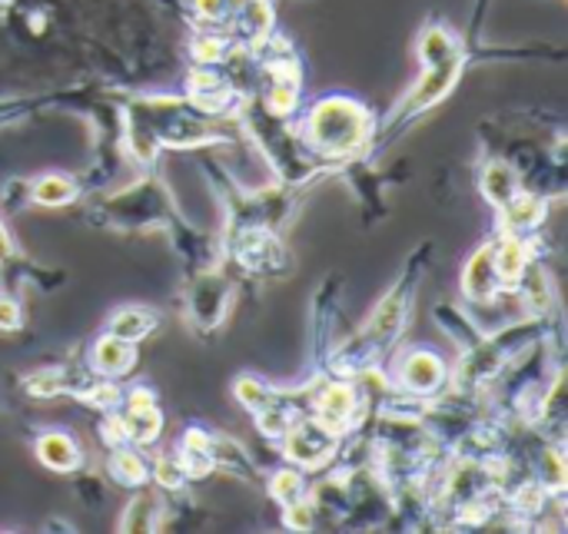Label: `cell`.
<instances>
[{"instance_id": "9c48e42d", "label": "cell", "mask_w": 568, "mask_h": 534, "mask_svg": "<svg viewBox=\"0 0 568 534\" xmlns=\"http://www.w3.org/2000/svg\"><path fill=\"white\" fill-rule=\"evenodd\" d=\"M190 86H193V100L206 110H220L226 103V83L213 73H196Z\"/></svg>"}, {"instance_id": "5b68a950", "label": "cell", "mask_w": 568, "mask_h": 534, "mask_svg": "<svg viewBox=\"0 0 568 534\" xmlns=\"http://www.w3.org/2000/svg\"><path fill=\"white\" fill-rule=\"evenodd\" d=\"M353 409H356V399L349 389L336 386L329 389L323 399H320V415H323V425L326 429H346V422L353 419Z\"/></svg>"}, {"instance_id": "d6986e66", "label": "cell", "mask_w": 568, "mask_h": 534, "mask_svg": "<svg viewBox=\"0 0 568 534\" xmlns=\"http://www.w3.org/2000/svg\"><path fill=\"white\" fill-rule=\"evenodd\" d=\"M220 53H223V43L220 40H200L196 43V57L200 60H216Z\"/></svg>"}, {"instance_id": "e0dca14e", "label": "cell", "mask_w": 568, "mask_h": 534, "mask_svg": "<svg viewBox=\"0 0 568 534\" xmlns=\"http://www.w3.org/2000/svg\"><path fill=\"white\" fill-rule=\"evenodd\" d=\"M273 495H276L280 502H286V505H296L300 495H303V482H300L296 475L283 472V475L273 479Z\"/></svg>"}, {"instance_id": "6da1fadb", "label": "cell", "mask_w": 568, "mask_h": 534, "mask_svg": "<svg viewBox=\"0 0 568 534\" xmlns=\"http://www.w3.org/2000/svg\"><path fill=\"white\" fill-rule=\"evenodd\" d=\"M366 130H369L366 110L359 103H349V100H326L316 106V113L310 120V133L326 153L356 150L363 143Z\"/></svg>"}, {"instance_id": "2e32d148", "label": "cell", "mask_w": 568, "mask_h": 534, "mask_svg": "<svg viewBox=\"0 0 568 534\" xmlns=\"http://www.w3.org/2000/svg\"><path fill=\"white\" fill-rule=\"evenodd\" d=\"M110 472L123 482V485H136V482H143V462L133 455V452H116L113 459H110Z\"/></svg>"}, {"instance_id": "603a6c76", "label": "cell", "mask_w": 568, "mask_h": 534, "mask_svg": "<svg viewBox=\"0 0 568 534\" xmlns=\"http://www.w3.org/2000/svg\"><path fill=\"white\" fill-rule=\"evenodd\" d=\"M7 256H10V239H7V233L0 226V259H7Z\"/></svg>"}, {"instance_id": "8fae6325", "label": "cell", "mask_w": 568, "mask_h": 534, "mask_svg": "<svg viewBox=\"0 0 568 534\" xmlns=\"http://www.w3.org/2000/svg\"><path fill=\"white\" fill-rule=\"evenodd\" d=\"M123 429H126V435H133V439H140V442H150V439H156V432H160V415H156L153 405H146V409H130Z\"/></svg>"}, {"instance_id": "52a82bcc", "label": "cell", "mask_w": 568, "mask_h": 534, "mask_svg": "<svg viewBox=\"0 0 568 534\" xmlns=\"http://www.w3.org/2000/svg\"><path fill=\"white\" fill-rule=\"evenodd\" d=\"M130 362H133V352H130V346H123V339H106L93 352V366L100 372H123V369H130Z\"/></svg>"}, {"instance_id": "3957f363", "label": "cell", "mask_w": 568, "mask_h": 534, "mask_svg": "<svg viewBox=\"0 0 568 534\" xmlns=\"http://www.w3.org/2000/svg\"><path fill=\"white\" fill-rule=\"evenodd\" d=\"M329 449H333V439H329V432L320 429V425H300V429L290 435V442H286L290 459H296V462H303V465H320V462L329 455Z\"/></svg>"}, {"instance_id": "7c38bea8", "label": "cell", "mask_w": 568, "mask_h": 534, "mask_svg": "<svg viewBox=\"0 0 568 534\" xmlns=\"http://www.w3.org/2000/svg\"><path fill=\"white\" fill-rule=\"evenodd\" d=\"M513 183H516V179H513V173H509L503 163H496V166L486 170V196H489L493 203L506 206V203L516 196V186H513Z\"/></svg>"}, {"instance_id": "8992f818", "label": "cell", "mask_w": 568, "mask_h": 534, "mask_svg": "<svg viewBox=\"0 0 568 534\" xmlns=\"http://www.w3.org/2000/svg\"><path fill=\"white\" fill-rule=\"evenodd\" d=\"M37 452H40V462L47 469H57V472H70L77 465V459H80L67 435H43Z\"/></svg>"}, {"instance_id": "ffe728a7", "label": "cell", "mask_w": 568, "mask_h": 534, "mask_svg": "<svg viewBox=\"0 0 568 534\" xmlns=\"http://www.w3.org/2000/svg\"><path fill=\"white\" fill-rule=\"evenodd\" d=\"M180 479H183V472L176 462H160V482L163 485H180Z\"/></svg>"}, {"instance_id": "ac0fdd59", "label": "cell", "mask_w": 568, "mask_h": 534, "mask_svg": "<svg viewBox=\"0 0 568 534\" xmlns=\"http://www.w3.org/2000/svg\"><path fill=\"white\" fill-rule=\"evenodd\" d=\"M509 219H513V226H532V223L542 219V206H539L536 199H519V203L513 206Z\"/></svg>"}, {"instance_id": "9a60e30c", "label": "cell", "mask_w": 568, "mask_h": 534, "mask_svg": "<svg viewBox=\"0 0 568 534\" xmlns=\"http://www.w3.org/2000/svg\"><path fill=\"white\" fill-rule=\"evenodd\" d=\"M456 53V43H453V37L443 30V27H433L426 37H423V60L426 63H439V60H446V57H453Z\"/></svg>"}, {"instance_id": "7402d4cb", "label": "cell", "mask_w": 568, "mask_h": 534, "mask_svg": "<svg viewBox=\"0 0 568 534\" xmlns=\"http://www.w3.org/2000/svg\"><path fill=\"white\" fill-rule=\"evenodd\" d=\"M13 326H17V306L0 302V329H13Z\"/></svg>"}, {"instance_id": "30bf717a", "label": "cell", "mask_w": 568, "mask_h": 534, "mask_svg": "<svg viewBox=\"0 0 568 534\" xmlns=\"http://www.w3.org/2000/svg\"><path fill=\"white\" fill-rule=\"evenodd\" d=\"M493 249H483L476 259H473V266L466 269V292L473 296V299H483V296H489V286H493Z\"/></svg>"}, {"instance_id": "44dd1931", "label": "cell", "mask_w": 568, "mask_h": 534, "mask_svg": "<svg viewBox=\"0 0 568 534\" xmlns=\"http://www.w3.org/2000/svg\"><path fill=\"white\" fill-rule=\"evenodd\" d=\"M223 7H226V0H196V10L203 13V17H220L223 13Z\"/></svg>"}, {"instance_id": "ba28073f", "label": "cell", "mask_w": 568, "mask_h": 534, "mask_svg": "<svg viewBox=\"0 0 568 534\" xmlns=\"http://www.w3.org/2000/svg\"><path fill=\"white\" fill-rule=\"evenodd\" d=\"M113 336L123 339V342H133V339H143L150 329H153V316L143 312V309H123L116 319H113Z\"/></svg>"}, {"instance_id": "7a4b0ae2", "label": "cell", "mask_w": 568, "mask_h": 534, "mask_svg": "<svg viewBox=\"0 0 568 534\" xmlns=\"http://www.w3.org/2000/svg\"><path fill=\"white\" fill-rule=\"evenodd\" d=\"M459 70H463V53H459V50H456L453 57L439 60V63H429L426 80H423V83L413 90V96L406 100V110H409V113H416V110L433 106V103H436L439 96H446V90L456 83Z\"/></svg>"}, {"instance_id": "cb8c5ba5", "label": "cell", "mask_w": 568, "mask_h": 534, "mask_svg": "<svg viewBox=\"0 0 568 534\" xmlns=\"http://www.w3.org/2000/svg\"><path fill=\"white\" fill-rule=\"evenodd\" d=\"M226 3H236V7H243V3H246V0H226Z\"/></svg>"}, {"instance_id": "277c9868", "label": "cell", "mask_w": 568, "mask_h": 534, "mask_svg": "<svg viewBox=\"0 0 568 534\" xmlns=\"http://www.w3.org/2000/svg\"><path fill=\"white\" fill-rule=\"evenodd\" d=\"M443 382V362L429 352H416L406 362V386L416 392H433Z\"/></svg>"}, {"instance_id": "4fadbf2b", "label": "cell", "mask_w": 568, "mask_h": 534, "mask_svg": "<svg viewBox=\"0 0 568 534\" xmlns=\"http://www.w3.org/2000/svg\"><path fill=\"white\" fill-rule=\"evenodd\" d=\"M73 193H77L73 183L63 179V176H47V179H40L37 189H33L37 203H43V206H60V203L73 199Z\"/></svg>"}, {"instance_id": "5bb4252c", "label": "cell", "mask_w": 568, "mask_h": 534, "mask_svg": "<svg viewBox=\"0 0 568 534\" xmlns=\"http://www.w3.org/2000/svg\"><path fill=\"white\" fill-rule=\"evenodd\" d=\"M493 266H496L506 279H516V276L523 273V266H526V249H523V243H516V239L503 243V246H499V256L493 253Z\"/></svg>"}]
</instances>
